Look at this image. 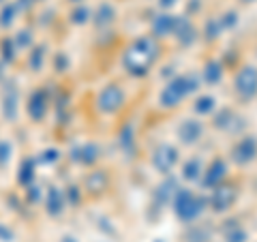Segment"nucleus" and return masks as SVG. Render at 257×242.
I'll list each match as a JSON object with an SVG mask.
<instances>
[{
	"mask_svg": "<svg viewBox=\"0 0 257 242\" xmlns=\"http://www.w3.org/2000/svg\"><path fill=\"white\" fill-rule=\"evenodd\" d=\"M202 75H197L195 71L182 75H174L172 79H167V84L163 86V90L159 94V105L163 109H176L182 105V101L191 94H197L202 88Z\"/></svg>",
	"mask_w": 257,
	"mask_h": 242,
	"instance_id": "f03ea898",
	"label": "nucleus"
},
{
	"mask_svg": "<svg viewBox=\"0 0 257 242\" xmlns=\"http://www.w3.org/2000/svg\"><path fill=\"white\" fill-rule=\"evenodd\" d=\"M170 206L174 208L176 219H178L180 223H184V225H191L197 219H202V214H204L206 206H208V197L197 195V193H193L187 187H178V191H176V195H174Z\"/></svg>",
	"mask_w": 257,
	"mask_h": 242,
	"instance_id": "7ed1b4c3",
	"label": "nucleus"
},
{
	"mask_svg": "<svg viewBox=\"0 0 257 242\" xmlns=\"http://www.w3.org/2000/svg\"><path fill=\"white\" fill-rule=\"evenodd\" d=\"M124 101H126V94H124V90L118 84L105 86L101 90L99 99H96V103H99V109L103 111V114H118V111L124 107Z\"/></svg>",
	"mask_w": 257,
	"mask_h": 242,
	"instance_id": "1a4fd4ad",
	"label": "nucleus"
},
{
	"mask_svg": "<svg viewBox=\"0 0 257 242\" xmlns=\"http://www.w3.org/2000/svg\"><path fill=\"white\" fill-rule=\"evenodd\" d=\"M178 161H180V152L178 148L174 146V144H159V146L152 150V155H150V165L157 169V172L161 176H167V174H172L176 165H178Z\"/></svg>",
	"mask_w": 257,
	"mask_h": 242,
	"instance_id": "0eeeda50",
	"label": "nucleus"
},
{
	"mask_svg": "<svg viewBox=\"0 0 257 242\" xmlns=\"http://www.w3.org/2000/svg\"><path fill=\"white\" fill-rule=\"evenodd\" d=\"M216 109V99L212 94H197L193 101V111L197 116H212Z\"/></svg>",
	"mask_w": 257,
	"mask_h": 242,
	"instance_id": "a211bd4d",
	"label": "nucleus"
},
{
	"mask_svg": "<svg viewBox=\"0 0 257 242\" xmlns=\"http://www.w3.org/2000/svg\"><path fill=\"white\" fill-rule=\"evenodd\" d=\"M120 144H122L126 157H128V152H131V157L135 155V133H133V125H126V127H124L122 135H120Z\"/></svg>",
	"mask_w": 257,
	"mask_h": 242,
	"instance_id": "aec40b11",
	"label": "nucleus"
},
{
	"mask_svg": "<svg viewBox=\"0 0 257 242\" xmlns=\"http://www.w3.org/2000/svg\"><path fill=\"white\" fill-rule=\"evenodd\" d=\"M204 174V161L199 157H191L182 163L180 167V176L184 182H199V178H202Z\"/></svg>",
	"mask_w": 257,
	"mask_h": 242,
	"instance_id": "dca6fc26",
	"label": "nucleus"
},
{
	"mask_svg": "<svg viewBox=\"0 0 257 242\" xmlns=\"http://www.w3.org/2000/svg\"><path fill=\"white\" fill-rule=\"evenodd\" d=\"M210 236H212L210 225L191 223L187 233H184V242H210Z\"/></svg>",
	"mask_w": 257,
	"mask_h": 242,
	"instance_id": "f3484780",
	"label": "nucleus"
},
{
	"mask_svg": "<svg viewBox=\"0 0 257 242\" xmlns=\"http://www.w3.org/2000/svg\"><path fill=\"white\" fill-rule=\"evenodd\" d=\"M155 242H165V240H163V238H157V240H155Z\"/></svg>",
	"mask_w": 257,
	"mask_h": 242,
	"instance_id": "cd10ccee",
	"label": "nucleus"
},
{
	"mask_svg": "<svg viewBox=\"0 0 257 242\" xmlns=\"http://www.w3.org/2000/svg\"><path fill=\"white\" fill-rule=\"evenodd\" d=\"M199 11H202V0H189V3H187V9H184V15L193 18V15H197Z\"/></svg>",
	"mask_w": 257,
	"mask_h": 242,
	"instance_id": "b1692460",
	"label": "nucleus"
},
{
	"mask_svg": "<svg viewBox=\"0 0 257 242\" xmlns=\"http://www.w3.org/2000/svg\"><path fill=\"white\" fill-rule=\"evenodd\" d=\"M240 5H253V3H257V0H238Z\"/></svg>",
	"mask_w": 257,
	"mask_h": 242,
	"instance_id": "a878e982",
	"label": "nucleus"
},
{
	"mask_svg": "<svg viewBox=\"0 0 257 242\" xmlns=\"http://www.w3.org/2000/svg\"><path fill=\"white\" fill-rule=\"evenodd\" d=\"M178 187H180V184H178V180H176L172 174L163 176V180H161L155 187V191H152V208L163 210L165 206H170L174 195H176V191H178Z\"/></svg>",
	"mask_w": 257,
	"mask_h": 242,
	"instance_id": "9b49d317",
	"label": "nucleus"
},
{
	"mask_svg": "<svg viewBox=\"0 0 257 242\" xmlns=\"http://www.w3.org/2000/svg\"><path fill=\"white\" fill-rule=\"evenodd\" d=\"M227 176H229V163L223 157H214L210 163H208V167H204L199 184H202V189L212 191L214 187H219L221 182L227 180Z\"/></svg>",
	"mask_w": 257,
	"mask_h": 242,
	"instance_id": "6e6552de",
	"label": "nucleus"
},
{
	"mask_svg": "<svg viewBox=\"0 0 257 242\" xmlns=\"http://www.w3.org/2000/svg\"><path fill=\"white\" fill-rule=\"evenodd\" d=\"M238 184L234 182H221L219 187H214L212 189V195L210 199H208V208L214 212V214H225V212H229L231 208H234L236 204V199H238Z\"/></svg>",
	"mask_w": 257,
	"mask_h": 242,
	"instance_id": "39448f33",
	"label": "nucleus"
},
{
	"mask_svg": "<svg viewBox=\"0 0 257 242\" xmlns=\"http://www.w3.org/2000/svg\"><path fill=\"white\" fill-rule=\"evenodd\" d=\"M219 20H221V26L223 30H231V28H236L238 26V11H225L223 15H219Z\"/></svg>",
	"mask_w": 257,
	"mask_h": 242,
	"instance_id": "5701e85b",
	"label": "nucleus"
},
{
	"mask_svg": "<svg viewBox=\"0 0 257 242\" xmlns=\"http://www.w3.org/2000/svg\"><path fill=\"white\" fill-rule=\"evenodd\" d=\"M229 161L236 167H246L257 161V135L246 133L229 148Z\"/></svg>",
	"mask_w": 257,
	"mask_h": 242,
	"instance_id": "423d86ee",
	"label": "nucleus"
},
{
	"mask_svg": "<svg viewBox=\"0 0 257 242\" xmlns=\"http://www.w3.org/2000/svg\"><path fill=\"white\" fill-rule=\"evenodd\" d=\"M114 7H109V5H101V9H99V20H96V24L99 26H107V24L114 22Z\"/></svg>",
	"mask_w": 257,
	"mask_h": 242,
	"instance_id": "4be33fe9",
	"label": "nucleus"
},
{
	"mask_svg": "<svg viewBox=\"0 0 257 242\" xmlns=\"http://www.w3.org/2000/svg\"><path fill=\"white\" fill-rule=\"evenodd\" d=\"M64 242H75L73 238H64Z\"/></svg>",
	"mask_w": 257,
	"mask_h": 242,
	"instance_id": "bb28decb",
	"label": "nucleus"
},
{
	"mask_svg": "<svg viewBox=\"0 0 257 242\" xmlns=\"http://www.w3.org/2000/svg\"><path fill=\"white\" fill-rule=\"evenodd\" d=\"M204 131L206 127L197 118H182L180 125L176 127V135H178L182 146H195V144H199L204 137Z\"/></svg>",
	"mask_w": 257,
	"mask_h": 242,
	"instance_id": "9d476101",
	"label": "nucleus"
},
{
	"mask_svg": "<svg viewBox=\"0 0 257 242\" xmlns=\"http://www.w3.org/2000/svg\"><path fill=\"white\" fill-rule=\"evenodd\" d=\"M234 94L238 101L251 103L257 99V67L255 64H242L234 73Z\"/></svg>",
	"mask_w": 257,
	"mask_h": 242,
	"instance_id": "20e7f679",
	"label": "nucleus"
},
{
	"mask_svg": "<svg viewBox=\"0 0 257 242\" xmlns=\"http://www.w3.org/2000/svg\"><path fill=\"white\" fill-rule=\"evenodd\" d=\"M223 75H225V67H223V62L219 58H210L202 69V82L208 84V86L221 84Z\"/></svg>",
	"mask_w": 257,
	"mask_h": 242,
	"instance_id": "2eb2a0df",
	"label": "nucleus"
},
{
	"mask_svg": "<svg viewBox=\"0 0 257 242\" xmlns=\"http://www.w3.org/2000/svg\"><path fill=\"white\" fill-rule=\"evenodd\" d=\"M225 242H248V231L242 225H236V227L225 231Z\"/></svg>",
	"mask_w": 257,
	"mask_h": 242,
	"instance_id": "412c9836",
	"label": "nucleus"
},
{
	"mask_svg": "<svg viewBox=\"0 0 257 242\" xmlns=\"http://www.w3.org/2000/svg\"><path fill=\"white\" fill-rule=\"evenodd\" d=\"M174 37L180 47H191L197 41V26L193 24V18L189 15H176V28Z\"/></svg>",
	"mask_w": 257,
	"mask_h": 242,
	"instance_id": "f8f14e48",
	"label": "nucleus"
},
{
	"mask_svg": "<svg viewBox=\"0 0 257 242\" xmlns=\"http://www.w3.org/2000/svg\"><path fill=\"white\" fill-rule=\"evenodd\" d=\"M223 26H221V20L219 18H208L204 22V28H202V35L206 41H219L221 35H223Z\"/></svg>",
	"mask_w": 257,
	"mask_h": 242,
	"instance_id": "6ab92c4d",
	"label": "nucleus"
},
{
	"mask_svg": "<svg viewBox=\"0 0 257 242\" xmlns=\"http://www.w3.org/2000/svg\"><path fill=\"white\" fill-rule=\"evenodd\" d=\"M174 28H176V15L161 11L150 22V37H155L157 41H161V39H170V37H174Z\"/></svg>",
	"mask_w": 257,
	"mask_h": 242,
	"instance_id": "ddd939ff",
	"label": "nucleus"
},
{
	"mask_svg": "<svg viewBox=\"0 0 257 242\" xmlns=\"http://www.w3.org/2000/svg\"><path fill=\"white\" fill-rule=\"evenodd\" d=\"M157 5H159L161 11H170V9H174V7L178 5V0H157Z\"/></svg>",
	"mask_w": 257,
	"mask_h": 242,
	"instance_id": "393cba45",
	"label": "nucleus"
},
{
	"mask_svg": "<svg viewBox=\"0 0 257 242\" xmlns=\"http://www.w3.org/2000/svg\"><path fill=\"white\" fill-rule=\"evenodd\" d=\"M161 56V47L155 37H138L135 41L126 47V52L122 56V64L128 75L133 77H146L155 62Z\"/></svg>",
	"mask_w": 257,
	"mask_h": 242,
	"instance_id": "f257e3e1",
	"label": "nucleus"
},
{
	"mask_svg": "<svg viewBox=\"0 0 257 242\" xmlns=\"http://www.w3.org/2000/svg\"><path fill=\"white\" fill-rule=\"evenodd\" d=\"M236 109L234 107H216L214 114H212V127L216 131H223V133H231V127L236 123Z\"/></svg>",
	"mask_w": 257,
	"mask_h": 242,
	"instance_id": "4468645a",
	"label": "nucleus"
}]
</instances>
